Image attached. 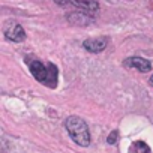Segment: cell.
<instances>
[{
  "mask_svg": "<svg viewBox=\"0 0 153 153\" xmlns=\"http://www.w3.org/2000/svg\"><path fill=\"white\" fill-rule=\"evenodd\" d=\"M129 153H152V149L144 141H134L129 147Z\"/></svg>",
  "mask_w": 153,
  "mask_h": 153,
  "instance_id": "8",
  "label": "cell"
},
{
  "mask_svg": "<svg viewBox=\"0 0 153 153\" xmlns=\"http://www.w3.org/2000/svg\"><path fill=\"white\" fill-rule=\"evenodd\" d=\"M3 33H5V36H6L9 41H12V42H23V41L26 39V32H24V29L21 27V24H18V23H15V21L8 23V24L5 26V29H3Z\"/></svg>",
  "mask_w": 153,
  "mask_h": 153,
  "instance_id": "4",
  "label": "cell"
},
{
  "mask_svg": "<svg viewBox=\"0 0 153 153\" xmlns=\"http://www.w3.org/2000/svg\"><path fill=\"white\" fill-rule=\"evenodd\" d=\"M108 45V38L107 36H98V38H90L83 42V47L89 53H101L107 48Z\"/></svg>",
  "mask_w": 153,
  "mask_h": 153,
  "instance_id": "5",
  "label": "cell"
},
{
  "mask_svg": "<svg viewBox=\"0 0 153 153\" xmlns=\"http://www.w3.org/2000/svg\"><path fill=\"white\" fill-rule=\"evenodd\" d=\"M149 83H150V86H153V75L150 76V80H149Z\"/></svg>",
  "mask_w": 153,
  "mask_h": 153,
  "instance_id": "10",
  "label": "cell"
},
{
  "mask_svg": "<svg viewBox=\"0 0 153 153\" xmlns=\"http://www.w3.org/2000/svg\"><path fill=\"white\" fill-rule=\"evenodd\" d=\"M29 69L35 80L47 87L54 89L59 83V69L54 63H42L39 59H27Z\"/></svg>",
  "mask_w": 153,
  "mask_h": 153,
  "instance_id": "1",
  "label": "cell"
},
{
  "mask_svg": "<svg viewBox=\"0 0 153 153\" xmlns=\"http://www.w3.org/2000/svg\"><path fill=\"white\" fill-rule=\"evenodd\" d=\"M68 20L74 24H78V26H87L92 20H93V15L87 14V12H74V14H69L68 15Z\"/></svg>",
  "mask_w": 153,
  "mask_h": 153,
  "instance_id": "7",
  "label": "cell"
},
{
  "mask_svg": "<svg viewBox=\"0 0 153 153\" xmlns=\"http://www.w3.org/2000/svg\"><path fill=\"white\" fill-rule=\"evenodd\" d=\"M126 68H132V69H137L140 72H150L152 71V63L150 60L147 59H143V57H129L125 60L123 63Z\"/></svg>",
  "mask_w": 153,
  "mask_h": 153,
  "instance_id": "6",
  "label": "cell"
},
{
  "mask_svg": "<svg viewBox=\"0 0 153 153\" xmlns=\"http://www.w3.org/2000/svg\"><path fill=\"white\" fill-rule=\"evenodd\" d=\"M65 126L71 135V138L81 147H87L90 144V132L87 123L78 117V116H71L66 119Z\"/></svg>",
  "mask_w": 153,
  "mask_h": 153,
  "instance_id": "2",
  "label": "cell"
},
{
  "mask_svg": "<svg viewBox=\"0 0 153 153\" xmlns=\"http://www.w3.org/2000/svg\"><path fill=\"white\" fill-rule=\"evenodd\" d=\"M117 137H119V132H117V131H113V132L108 135V138H107L108 144H116V141H117Z\"/></svg>",
  "mask_w": 153,
  "mask_h": 153,
  "instance_id": "9",
  "label": "cell"
},
{
  "mask_svg": "<svg viewBox=\"0 0 153 153\" xmlns=\"http://www.w3.org/2000/svg\"><path fill=\"white\" fill-rule=\"evenodd\" d=\"M54 2L60 6H75L90 15H95L99 11L98 0H54Z\"/></svg>",
  "mask_w": 153,
  "mask_h": 153,
  "instance_id": "3",
  "label": "cell"
}]
</instances>
